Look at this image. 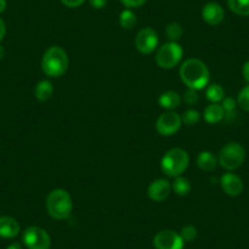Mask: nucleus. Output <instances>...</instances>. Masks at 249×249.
Listing matches in <instances>:
<instances>
[{"mask_svg":"<svg viewBox=\"0 0 249 249\" xmlns=\"http://www.w3.org/2000/svg\"><path fill=\"white\" fill-rule=\"evenodd\" d=\"M182 82L191 89L199 90L209 85L210 72L208 66L199 59H188L179 68Z\"/></svg>","mask_w":249,"mask_h":249,"instance_id":"f257e3e1","label":"nucleus"},{"mask_svg":"<svg viewBox=\"0 0 249 249\" xmlns=\"http://www.w3.org/2000/svg\"><path fill=\"white\" fill-rule=\"evenodd\" d=\"M69 69L68 53L61 47H50L42 59V70L49 77H61Z\"/></svg>","mask_w":249,"mask_h":249,"instance_id":"f03ea898","label":"nucleus"},{"mask_svg":"<svg viewBox=\"0 0 249 249\" xmlns=\"http://www.w3.org/2000/svg\"><path fill=\"white\" fill-rule=\"evenodd\" d=\"M47 210L55 220H65L72 212L73 203L70 193L62 188L53 190L47 197Z\"/></svg>","mask_w":249,"mask_h":249,"instance_id":"7ed1b4c3","label":"nucleus"},{"mask_svg":"<svg viewBox=\"0 0 249 249\" xmlns=\"http://www.w3.org/2000/svg\"><path fill=\"white\" fill-rule=\"evenodd\" d=\"M190 165V155L181 148L167 150L161 159V170L170 177L181 176Z\"/></svg>","mask_w":249,"mask_h":249,"instance_id":"20e7f679","label":"nucleus"},{"mask_svg":"<svg viewBox=\"0 0 249 249\" xmlns=\"http://www.w3.org/2000/svg\"><path fill=\"white\" fill-rule=\"evenodd\" d=\"M246 159V149L237 142L227 143L219 154V164L227 171H233L243 165Z\"/></svg>","mask_w":249,"mask_h":249,"instance_id":"39448f33","label":"nucleus"},{"mask_svg":"<svg viewBox=\"0 0 249 249\" xmlns=\"http://www.w3.org/2000/svg\"><path fill=\"white\" fill-rule=\"evenodd\" d=\"M183 56V49L177 42L162 44L155 54V61L161 69H172L179 64Z\"/></svg>","mask_w":249,"mask_h":249,"instance_id":"423d86ee","label":"nucleus"},{"mask_svg":"<svg viewBox=\"0 0 249 249\" xmlns=\"http://www.w3.org/2000/svg\"><path fill=\"white\" fill-rule=\"evenodd\" d=\"M22 239L28 249H50L52 246L49 233L39 226H31L26 229Z\"/></svg>","mask_w":249,"mask_h":249,"instance_id":"0eeeda50","label":"nucleus"},{"mask_svg":"<svg viewBox=\"0 0 249 249\" xmlns=\"http://www.w3.org/2000/svg\"><path fill=\"white\" fill-rule=\"evenodd\" d=\"M182 126V117L175 111L164 112L157 120V131L161 136L175 135Z\"/></svg>","mask_w":249,"mask_h":249,"instance_id":"6e6552de","label":"nucleus"},{"mask_svg":"<svg viewBox=\"0 0 249 249\" xmlns=\"http://www.w3.org/2000/svg\"><path fill=\"white\" fill-rule=\"evenodd\" d=\"M135 44L138 52L142 53V54H152V53L158 48V44H159L158 33L150 27L142 28V30L137 33V36H136Z\"/></svg>","mask_w":249,"mask_h":249,"instance_id":"1a4fd4ad","label":"nucleus"},{"mask_svg":"<svg viewBox=\"0 0 249 249\" xmlns=\"http://www.w3.org/2000/svg\"><path fill=\"white\" fill-rule=\"evenodd\" d=\"M153 242L157 249H183L184 247L181 234L172 230H162L158 232Z\"/></svg>","mask_w":249,"mask_h":249,"instance_id":"9d476101","label":"nucleus"},{"mask_svg":"<svg viewBox=\"0 0 249 249\" xmlns=\"http://www.w3.org/2000/svg\"><path fill=\"white\" fill-rule=\"evenodd\" d=\"M220 183H221V188L224 190V192L227 196H230V197H238L243 192V181L236 174L226 172L225 175H222L221 179H220Z\"/></svg>","mask_w":249,"mask_h":249,"instance_id":"9b49d317","label":"nucleus"},{"mask_svg":"<svg viewBox=\"0 0 249 249\" xmlns=\"http://www.w3.org/2000/svg\"><path fill=\"white\" fill-rule=\"evenodd\" d=\"M171 192V184L167 179L159 178L153 181L148 187V197L154 202H162Z\"/></svg>","mask_w":249,"mask_h":249,"instance_id":"f8f14e48","label":"nucleus"},{"mask_svg":"<svg viewBox=\"0 0 249 249\" xmlns=\"http://www.w3.org/2000/svg\"><path fill=\"white\" fill-rule=\"evenodd\" d=\"M202 18L208 25L217 26L224 21L225 10L220 4L212 1V3H208L203 6Z\"/></svg>","mask_w":249,"mask_h":249,"instance_id":"ddd939ff","label":"nucleus"},{"mask_svg":"<svg viewBox=\"0 0 249 249\" xmlns=\"http://www.w3.org/2000/svg\"><path fill=\"white\" fill-rule=\"evenodd\" d=\"M20 233V224L11 216H0V237L14 238Z\"/></svg>","mask_w":249,"mask_h":249,"instance_id":"4468645a","label":"nucleus"},{"mask_svg":"<svg viewBox=\"0 0 249 249\" xmlns=\"http://www.w3.org/2000/svg\"><path fill=\"white\" fill-rule=\"evenodd\" d=\"M225 117V110L219 103H212L204 109V120L208 124H219Z\"/></svg>","mask_w":249,"mask_h":249,"instance_id":"2eb2a0df","label":"nucleus"},{"mask_svg":"<svg viewBox=\"0 0 249 249\" xmlns=\"http://www.w3.org/2000/svg\"><path fill=\"white\" fill-rule=\"evenodd\" d=\"M181 100V95L178 93L174 92V90H167L159 97V105L164 109L169 110V111H172L179 107Z\"/></svg>","mask_w":249,"mask_h":249,"instance_id":"dca6fc26","label":"nucleus"},{"mask_svg":"<svg viewBox=\"0 0 249 249\" xmlns=\"http://www.w3.org/2000/svg\"><path fill=\"white\" fill-rule=\"evenodd\" d=\"M217 159L212 152H205L199 153L197 158V165L200 170L205 172H213L217 166Z\"/></svg>","mask_w":249,"mask_h":249,"instance_id":"f3484780","label":"nucleus"},{"mask_svg":"<svg viewBox=\"0 0 249 249\" xmlns=\"http://www.w3.org/2000/svg\"><path fill=\"white\" fill-rule=\"evenodd\" d=\"M53 93H54V87H53V83L48 80H43L36 86L35 95L37 98V100H39L40 103H44L47 100H49L52 98Z\"/></svg>","mask_w":249,"mask_h":249,"instance_id":"a211bd4d","label":"nucleus"},{"mask_svg":"<svg viewBox=\"0 0 249 249\" xmlns=\"http://www.w3.org/2000/svg\"><path fill=\"white\" fill-rule=\"evenodd\" d=\"M171 188L174 190V192L176 193L177 196L184 197V196H187L191 192V188H192V187H191L190 179L186 178V177L183 176H177L175 177V181L174 183L171 184Z\"/></svg>","mask_w":249,"mask_h":249,"instance_id":"6ab92c4d","label":"nucleus"},{"mask_svg":"<svg viewBox=\"0 0 249 249\" xmlns=\"http://www.w3.org/2000/svg\"><path fill=\"white\" fill-rule=\"evenodd\" d=\"M230 10L238 16H249V0H227Z\"/></svg>","mask_w":249,"mask_h":249,"instance_id":"aec40b11","label":"nucleus"},{"mask_svg":"<svg viewBox=\"0 0 249 249\" xmlns=\"http://www.w3.org/2000/svg\"><path fill=\"white\" fill-rule=\"evenodd\" d=\"M119 21L122 28L131 30V28H133L137 25V16H136V14L131 9H126V10L121 11V14H120Z\"/></svg>","mask_w":249,"mask_h":249,"instance_id":"412c9836","label":"nucleus"},{"mask_svg":"<svg viewBox=\"0 0 249 249\" xmlns=\"http://www.w3.org/2000/svg\"><path fill=\"white\" fill-rule=\"evenodd\" d=\"M205 94H207V98H208V100H209V102L220 103V102H222V100H224L225 90H224V88L221 87V86L214 83V85L208 86Z\"/></svg>","mask_w":249,"mask_h":249,"instance_id":"4be33fe9","label":"nucleus"},{"mask_svg":"<svg viewBox=\"0 0 249 249\" xmlns=\"http://www.w3.org/2000/svg\"><path fill=\"white\" fill-rule=\"evenodd\" d=\"M183 35V28L181 23L171 22L166 27V37L169 38L170 42H177Z\"/></svg>","mask_w":249,"mask_h":249,"instance_id":"5701e85b","label":"nucleus"},{"mask_svg":"<svg viewBox=\"0 0 249 249\" xmlns=\"http://www.w3.org/2000/svg\"><path fill=\"white\" fill-rule=\"evenodd\" d=\"M182 117V122L188 126H195L199 122L200 120V114L195 109H188L183 112V116Z\"/></svg>","mask_w":249,"mask_h":249,"instance_id":"b1692460","label":"nucleus"},{"mask_svg":"<svg viewBox=\"0 0 249 249\" xmlns=\"http://www.w3.org/2000/svg\"><path fill=\"white\" fill-rule=\"evenodd\" d=\"M181 237L184 242H193L198 236V231L193 225H187L181 230Z\"/></svg>","mask_w":249,"mask_h":249,"instance_id":"393cba45","label":"nucleus"},{"mask_svg":"<svg viewBox=\"0 0 249 249\" xmlns=\"http://www.w3.org/2000/svg\"><path fill=\"white\" fill-rule=\"evenodd\" d=\"M237 103H238V105L244 110V111L249 112V85L246 86V87L239 92L238 98H237Z\"/></svg>","mask_w":249,"mask_h":249,"instance_id":"a878e982","label":"nucleus"},{"mask_svg":"<svg viewBox=\"0 0 249 249\" xmlns=\"http://www.w3.org/2000/svg\"><path fill=\"white\" fill-rule=\"evenodd\" d=\"M221 105L225 110V116L229 117V116H231V115H234V110H236L237 102L233 99V98H231V97L224 98Z\"/></svg>","mask_w":249,"mask_h":249,"instance_id":"bb28decb","label":"nucleus"},{"mask_svg":"<svg viewBox=\"0 0 249 249\" xmlns=\"http://www.w3.org/2000/svg\"><path fill=\"white\" fill-rule=\"evenodd\" d=\"M198 99H199V97H198L197 90L191 89V88H188V89H187L186 92H184L183 100H184V102H186L188 105H195V104H197Z\"/></svg>","mask_w":249,"mask_h":249,"instance_id":"cd10ccee","label":"nucleus"},{"mask_svg":"<svg viewBox=\"0 0 249 249\" xmlns=\"http://www.w3.org/2000/svg\"><path fill=\"white\" fill-rule=\"evenodd\" d=\"M121 3L128 9H137L144 5L147 3V0H121Z\"/></svg>","mask_w":249,"mask_h":249,"instance_id":"c85d7f7f","label":"nucleus"},{"mask_svg":"<svg viewBox=\"0 0 249 249\" xmlns=\"http://www.w3.org/2000/svg\"><path fill=\"white\" fill-rule=\"evenodd\" d=\"M62 3V5H65L66 8H78V6L82 5L86 0H60Z\"/></svg>","mask_w":249,"mask_h":249,"instance_id":"c756f323","label":"nucleus"},{"mask_svg":"<svg viewBox=\"0 0 249 249\" xmlns=\"http://www.w3.org/2000/svg\"><path fill=\"white\" fill-rule=\"evenodd\" d=\"M89 4L94 9H103L107 4V0H89Z\"/></svg>","mask_w":249,"mask_h":249,"instance_id":"7c9ffc66","label":"nucleus"},{"mask_svg":"<svg viewBox=\"0 0 249 249\" xmlns=\"http://www.w3.org/2000/svg\"><path fill=\"white\" fill-rule=\"evenodd\" d=\"M242 75H243V78L246 80V82H248L249 85V60L247 62H244L243 69H242Z\"/></svg>","mask_w":249,"mask_h":249,"instance_id":"2f4dec72","label":"nucleus"},{"mask_svg":"<svg viewBox=\"0 0 249 249\" xmlns=\"http://www.w3.org/2000/svg\"><path fill=\"white\" fill-rule=\"evenodd\" d=\"M5 33H6V26L5 22H4L1 18H0V40L3 39L5 37Z\"/></svg>","mask_w":249,"mask_h":249,"instance_id":"473e14b6","label":"nucleus"},{"mask_svg":"<svg viewBox=\"0 0 249 249\" xmlns=\"http://www.w3.org/2000/svg\"><path fill=\"white\" fill-rule=\"evenodd\" d=\"M6 9V1L5 0H0V14L4 13Z\"/></svg>","mask_w":249,"mask_h":249,"instance_id":"72a5a7b5","label":"nucleus"},{"mask_svg":"<svg viewBox=\"0 0 249 249\" xmlns=\"http://www.w3.org/2000/svg\"><path fill=\"white\" fill-rule=\"evenodd\" d=\"M6 249H22V247H21L20 243H13L10 244Z\"/></svg>","mask_w":249,"mask_h":249,"instance_id":"f704fd0d","label":"nucleus"},{"mask_svg":"<svg viewBox=\"0 0 249 249\" xmlns=\"http://www.w3.org/2000/svg\"><path fill=\"white\" fill-rule=\"evenodd\" d=\"M4 56H5V49H4V48L0 45V60L3 59Z\"/></svg>","mask_w":249,"mask_h":249,"instance_id":"c9c22d12","label":"nucleus"}]
</instances>
